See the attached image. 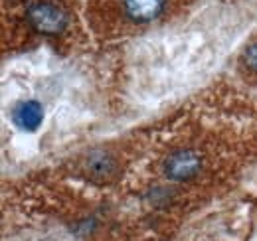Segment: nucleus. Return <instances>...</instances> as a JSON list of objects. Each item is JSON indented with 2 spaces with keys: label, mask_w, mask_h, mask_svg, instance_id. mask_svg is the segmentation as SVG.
I'll list each match as a JSON object with an SVG mask.
<instances>
[{
  "label": "nucleus",
  "mask_w": 257,
  "mask_h": 241,
  "mask_svg": "<svg viewBox=\"0 0 257 241\" xmlns=\"http://www.w3.org/2000/svg\"><path fill=\"white\" fill-rule=\"evenodd\" d=\"M26 18L32 24L34 30L42 32V34H60L67 26V16L62 8H58L52 2L46 0H34L26 8Z\"/></svg>",
  "instance_id": "f257e3e1"
},
{
  "label": "nucleus",
  "mask_w": 257,
  "mask_h": 241,
  "mask_svg": "<svg viewBox=\"0 0 257 241\" xmlns=\"http://www.w3.org/2000/svg\"><path fill=\"white\" fill-rule=\"evenodd\" d=\"M202 168V158L194 151H178L170 154V158L164 164V174L166 178L176 182H184L194 178Z\"/></svg>",
  "instance_id": "f03ea898"
},
{
  "label": "nucleus",
  "mask_w": 257,
  "mask_h": 241,
  "mask_svg": "<svg viewBox=\"0 0 257 241\" xmlns=\"http://www.w3.org/2000/svg\"><path fill=\"white\" fill-rule=\"evenodd\" d=\"M164 4L166 0H123L127 16L137 24H145L159 18L164 10Z\"/></svg>",
  "instance_id": "7ed1b4c3"
},
{
  "label": "nucleus",
  "mask_w": 257,
  "mask_h": 241,
  "mask_svg": "<svg viewBox=\"0 0 257 241\" xmlns=\"http://www.w3.org/2000/svg\"><path fill=\"white\" fill-rule=\"evenodd\" d=\"M12 119H14V123L20 129H24V131H36L42 125V120H44L42 105L38 101H22L14 109Z\"/></svg>",
  "instance_id": "20e7f679"
},
{
  "label": "nucleus",
  "mask_w": 257,
  "mask_h": 241,
  "mask_svg": "<svg viewBox=\"0 0 257 241\" xmlns=\"http://www.w3.org/2000/svg\"><path fill=\"white\" fill-rule=\"evenodd\" d=\"M89 168L93 170V174L105 176V174L111 172L113 162H111V158H107V156H97V158H91V160H89Z\"/></svg>",
  "instance_id": "39448f33"
},
{
  "label": "nucleus",
  "mask_w": 257,
  "mask_h": 241,
  "mask_svg": "<svg viewBox=\"0 0 257 241\" xmlns=\"http://www.w3.org/2000/svg\"><path fill=\"white\" fill-rule=\"evenodd\" d=\"M245 63H247L251 69L257 71V44H253L251 48H247V52H245Z\"/></svg>",
  "instance_id": "423d86ee"
}]
</instances>
